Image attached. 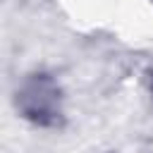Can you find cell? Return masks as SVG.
I'll use <instances>...</instances> for the list:
<instances>
[{
  "label": "cell",
  "instance_id": "6da1fadb",
  "mask_svg": "<svg viewBox=\"0 0 153 153\" xmlns=\"http://www.w3.org/2000/svg\"><path fill=\"white\" fill-rule=\"evenodd\" d=\"M14 103L19 115L33 122L36 127L53 129L62 124V93L57 81L45 72H36L26 76L17 88Z\"/></svg>",
  "mask_w": 153,
  "mask_h": 153
}]
</instances>
